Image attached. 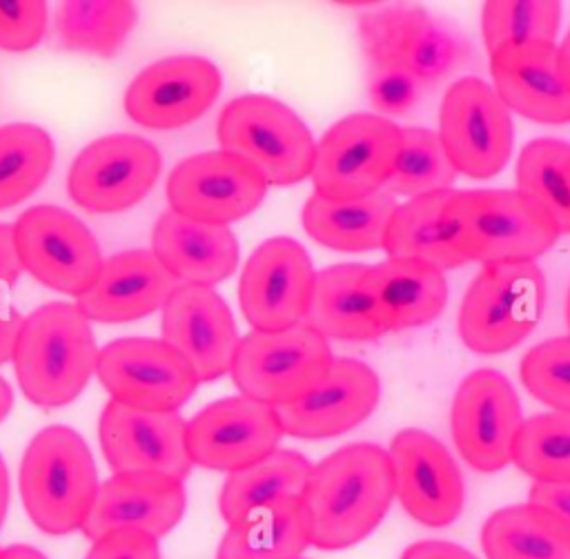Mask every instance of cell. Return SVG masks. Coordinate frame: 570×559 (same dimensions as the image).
<instances>
[{
	"label": "cell",
	"instance_id": "obj_1",
	"mask_svg": "<svg viewBox=\"0 0 570 559\" xmlns=\"http://www.w3.org/2000/svg\"><path fill=\"white\" fill-rule=\"evenodd\" d=\"M394 499V470L376 443H350L312 465L301 501L309 546L343 550L365 539Z\"/></svg>",
	"mask_w": 570,
	"mask_h": 559
},
{
	"label": "cell",
	"instance_id": "obj_2",
	"mask_svg": "<svg viewBox=\"0 0 570 559\" xmlns=\"http://www.w3.org/2000/svg\"><path fill=\"white\" fill-rule=\"evenodd\" d=\"M13 370L22 394L40 408L71 403L96 372L98 345L76 303H47L24 316Z\"/></svg>",
	"mask_w": 570,
	"mask_h": 559
},
{
	"label": "cell",
	"instance_id": "obj_3",
	"mask_svg": "<svg viewBox=\"0 0 570 559\" xmlns=\"http://www.w3.org/2000/svg\"><path fill=\"white\" fill-rule=\"evenodd\" d=\"M448 216L468 263H534L561 236L554 218L519 189H452Z\"/></svg>",
	"mask_w": 570,
	"mask_h": 559
},
{
	"label": "cell",
	"instance_id": "obj_4",
	"mask_svg": "<svg viewBox=\"0 0 570 559\" xmlns=\"http://www.w3.org/2000/svg\"><path fill=\"white\" fill-rule=\"evenodd\" d=\"M98 470L85 439L67 425L42 428L20 463V497L47 535L80 530L98 492Z\"/></svg>",
	"mask_w": 570,
	"mask_h": 559
},
{
	"label": "cell",
	"instance_id": "obj_5",
	"mask_svg": "<svg viewBox=\"0 0 570 559\" xmlns=\"http://www.w3.org/2000/svg\"><path fill=\"white\" fill-rule=\"evenodd\" d=\"M361 47L372 67H396L432 87L474 58L456 22L416 4H387L358 20Z\"/></svg>",
	"mask_w": 570,
	"mask_h": 559
},
{
	"label": "cell",
	"instance_id": "obj_6",
	"mask_svg": "<svg viewBox=\"0 0 570 559\" xmlns=\"http://www.w3.org/2000/svg\"><path fill=\"white\" fill-rule=\"evenodd\" d=\"M220 149L247 160L267 185H296L309 178L316 140L285 102L265 94L229 100L218 116Z\"/></svg>",
	"mask_w": 570,
	"mask_h": 559
},
{
	"label": "cell",
	"instance_id": "obj_7",
	"mask_svg": "<svg viewBox=\"0 0 570 559\" xmlns=\"http://www.w3.org/2000/svg\"><path fill=\"white\" fill-rule=\"evenodd\" d=\"M546 303V276L537 263L483 265L459 310V336L476 354H501L537 325Z\"/></svg>",
	"mask_w": 570,
	"mask_h": 559
},
{
	"label": "cell",
	"instance_id": "obj_8",
	"mask_svg": "<svg viewBox=\"0 0 570 559\" xmlns=\"http://www.w3.org/2000/svg\"><path fill=\"white\" fill-rule=\"evenodd\" d=\"M332 361L330 341L307 323H298L276 332L252 330L245 334L229 374L243 396L283 408L309 394Z\"/></svg>",
	"mask_w": 570,
	"mask_h": 559
},
{
	"label": "cell",
	"instance_id": "obj_9",
	"mask_svg": "<svg viewBox=\"0 0 570 559\" xmlns=\"http://www.w3.org/2000/svg\"><path fill=\"white\" fill-rule=\"evenodd\" d=\"M401 149V127L379 114H350L316 143L314 194L352 200L376 194L392 176Z\"/></svg>",
	"mask_w": 570,
	"mask_h": 559
},
{
	"label": "cell",
	"instance_id": "obj_10",
	"mask_svg": "<svg viewBox=\"0 0 570 559\" xmlns=\"http://www.w3.org/2000/svg\"><path fill=\"white\" fill-rule=\"evenodd\" d=\"M436 134L456 174L474 180L497 176L512 154V114L479 76H461L448 87Z\"/></svg>",
	"mask_w": 570,
	"mask_h": 559
},
{
	"label": "cell",
	"instance_id": "obj_11",
	"mask_svg": "<svg viewBox=\"0 0 570 559\" xmlns=\"http://www.w3.org/2000/svg\"><path fill=\"white\" fill-rule=\"evenodd\" d=\"M11 227L22 269L42 285L78 298L96 283L102 269L98 241L71 212L36 205Z\"/></svg>",
	"mask_w": 570,
	"mask_h": 559
},
{
	"label": "cell",
	"instance_id": "obj_12",
	"mask_svg": "<svg viewBox=\"0 0 570 559\" xmlns=\"http://www.w3.org/2000/svg\"><path fill=\"white\" fill-rule=\"evenodd\" d=\"M96 376L111 401L151 412H178L200 383L183 354L145 336L116 339L98 350Z\"/></svg>",
	"mask_w": 570,
	"mask_h": 559
},
{
	"label": "cell",
	"instance_id": "obj_13",
	"mask_svg": "<svg viewBox=\"0 0 570 559\" xmlns=\"http://www.w3.org/2000/svg\"><path fill=\"white\" fill-rule=\"evenodd\" d=\"M314 281L316 269L307 249L289 236H272L243 267L238 283L243 316L258 332L305 323Z\"/></svg>",
	"mask_w": 570,
	"mask_h": 559
},
{
	"label": "cell",
	"instance_id": "obj_14",
	"mask_svg": "<svg viewBox=\"0 0 570 559\" xmlns=\"http://www.w3.org/2000/svg\"><path fill=\"white\" fill-rule=\"evenodd\" d=\"M521 423L519 396L501 372L481 367L459 383L450 408V428L456 450L474 470L497 472L512 463Z\"/></svg>",
	"mask_w": 570,
	"mask_h": 559
},
{
	"label": "cell",
	"instance_id": "obj_15",
	"mask_svg": "<svg viewBox=\"0 0 570 559\" xmlns=\"http://www.w3.org/2000/svg\"><path fill=\"white\" fill-rule=\"evenodd\" d=\"M163 167L154 143L136 134H109L87 145L71 163L67 189L85 209L122 212L147 196Z\"/></svg>",
	"mask_w": 570,
	"mask_h": 559
},
{
	"label": "cell",
	"instance_id": "obj_16",
	"mask_svg": "<svg viewBox=\"0 0 570 559\" xmlns=\"http://www.w3.org/2000/svg\"><path fill=\"white\" fill-rule=\"evenodd\" d=\"M267 183L240 156L214 149L180 160L167 180L176 214L191 220L229 225L252 214L267 194Z\"/></svg>",
	"mask_w": 570,
	"mask_h": 559
},
{
	"label": "cell",
	"instance_id": "obj_17",
	"mask_svg": "<svg viewBox=\"0 0 570 559\" xmlns=\"http://www.w3.org/2000/svg\"><path fill=\"white\" fill-rule=\"evenodd\" d=\"M281 437L276 408L243 394L205 405L185 432L191 463L227 474L278 450Z\"/></svg>",
	"mask_w": 570,
	"mask_h": 559
},
{
	"label": "cell",
	"instance_id": "obj_18",
	"mask_svg": "<svg viewBox=\"0 0 570 559\" xmlns=\"http://www.w3.org/2000/svg\"><path fill=\"white\" fill-rule=\"evenodd\" d=\"M394 497L403 510L430 528L450 526L463 510L465 486L450 450L430 432L405 428L390 443Z\"/></svg>",
	"mask_w": 570,
	"mask_h": 559
},
{
	"label": "cell",
	"instance_id": "obj_19",
	"mask_svg": "<svg viewBox=\"0 0 570 559\" xmlns=\"http://www.w3.org/2000/svg\"><path fill=\"white\" fill-rule=\"evenodd\" d=\"M187 421L178 412H151L109 401L100 414L102 454L114 470L154 472L185 481L191 470L187 452Z\"/></svg>",
	"mask_w": 570,
	"mask_h": 559
},
{
	"label": "cell",
	"instance_id": "obj_20",
	"mask_svg": "<svg viewBox=\"0 0 570 559\" xmlns=\"http://www.w3.org/2000/svg\"><path fill=\"white\" fill-rule=\"evenodd\" d=\"M220 85V71L212 60L169 56L151 62L129 82L125 111L147 129H178L212 107Z\"/></svg>",
	"mask_w": 570,
	"mask_h": 559
},
{
	"label": "cell",
	"instance_id": "obj_21",
	"mask_svg": "<svg viewBox=\"0 0 570 559\" xmlns=\"http://www.w3.org/2000/svg\"><path fill=\"white\" fill-rule=\"evenodd\" d=\"M163 341L183 354L198 381H216L232 370L240 339L214 287L178 285L163 305Z\"/></svg>",
	"mask_w": 570,
	"mask_h": 559
},
{
	"label": "cell",
	"instance_id": "obj_22",
	"mask_svg": "<svg viewBox=\"0 0 570 559\" xmlns=\"http://www.w3.org/2000/svg\"><path fill=\"white\" fill-rule=\"evenodd\" d=\"M381 399L376 372L352 356H334L323 381L303 399L276 408L283 434L330 439L363 423Z\"/></svg>",
	"mask_w": 570,
	"mask_h": 559
},
{
	"label": "cell",
	"instance_id": "obj_23",
	"mask_svg": "<svg viewBox=\"0 0 570 559\" xmlns=\"http://www.w3.org/2000/svg\"><path fill=\"white\" fill-rule=\"evenodd\" d=\"M185 506L183 481L154 472H122L98 486L80 530L91 541L125 528L142 530L158 539L178 526Z\"/></svg>",
	"mask_w": 570,
	"mask_h": 559
},
{
	"label": "cell",
	"instance_id": "obj_24",
	"mask_svg": "<svg viewBox=\"0 0 570 559\" xmlns=\"http://www.w3.org/2000/svg\"><path fill=\"white\" fill-rule=\"evenodd\" d=\"M492 87L510 111L534 122H570V89L557 69L554 42L505 45L490 53Z\"/></svg>",
	"mask_w": 570,
	"mask_h": 559
},
{
	"label": "cell",
	"instance_id": "obj_25",
	"mask_svg": "<svg viewBox=\"0 0 570 559\" xmlns=\"http://www.w3.org/2000/svg\"><path fill=\"white\" fill-rule=\"evenodd\" d=\"M178 285L154 252H118L102 261L96 283L76 298V307L89 321L127 323L160 310Z\"/></svg>",
	"mask_w": 570,
	"mask_h": 559
},
{
	"label": "cell",
	"instance_id": "obj_26",
	"mask_svg": "<svg viewBox=\"0 0 570 559\" xmlns=\"http://www.w3.org/2000/svg\"><path fill=\"white\" fill-rule=\"evenodd\" d=\"M154 256L180 285L212 287L238 265V241L227 225L191 220L167 209L154 225Z\"/></svg>",
	"mask_w": 570,
	"mask_h": 559
},
{
	"label": "cell",
	"instance_id": "obj_27",
	"mask_svg": "<svg viewBox=\"0 0 570 559\" xmlns=\"http://www.w3.org/2000/svg\"><path fill=\"white\" fill-rule=\"evenodd\" d=\"M363 287L387 332L432 323L448 303V283L436 267L412 258H385L365 265Z\"/></svg>",
	"mask_w": 570,
	"mask_h": 559
},
{
	"label": "cell",
	"instance_id": "obj_28",
	"mask_svg": "<svg viewBox=\"0 0 570 559\" xmlns=\"http://www.w3.org/2000/svg\"><path fill=\"white\" fill-rule=\"evenodd\" d=\"M365 265L336 263L316 272L305 323L325 339L372 341L387 330L363 287Z\"/></svg>",
	"mask_w": 570,
	"mask_h": 559
},
{
	"label": "cell",
	"instance_id": "obj_29",
	"mask_svg": "<svg viewBox=\"0 0 570 559\" xmlns=\"http://www.w3.org/2000/svg\"><path fill=\"white\" fill-rule=\"evenodd\" d=\"M450 196L452 189H445L396 205L383 238L387 258L421 261L439 272L465 265L468 261L456 247L454 225L448 216Z\"/></svg>",
	"mask_w": 570,
	"mask_h": 559
},
{
	"label": "cell",
	"instance_id": "obj_30",
	"mask_svg": "<svg viewBox=\"0 0 570 559\" xmlns=\"http://www.w3.org/2000/svg\"><path fill=\"white\" fill-rule=\"evenodd\" d=\"M396 196L381 189L365 198L330 200L312 194L303 205V227L321 245L336 252L383 249L390 216L396 209Z\"/></svg>",
	"mask_w": 570,
	"mask_h": 559
},
{
	"label": "cell",
	"instance_id": "obj_31",
	"mask_svg": "<svg viewBox=\"0 0 570 559\" xmlns=\"http://www.w3.org/2000/svg\"><path fill=\"white\" fill-rule=\"evenodd\" d=\"M309 526L301 497L278 499L227 526L216 559H301Z\"/></svg>",
	"mask_w": 570,
	"mask_h": 559
},
{
	"label": "cell",
	"instance_id": "obj_32",
	"mask_svg": "<svg viewBox=\"0 0 570 559\" xmlns=\"http://www.w3.org/2000/svg\"><path fill=\"white\" fill-rule=\"evenodd\" d=\"M488 559H570V528L537 503H517L492 512L481 528Z\"/></svg>",
	"mask_w": 570,
	"mask_h": 559
},
{
	"label": "cell",
	"instance_id": "obj_33",
	"mask_svg": "<svg viewBox=\"0 0 570 559\" xmlns=\"http://www.w3.org/2000/svg\"><path fill=\"white\" fill-rule=\"evenodd\" d=\"M309 472L312 463L301 452L274 450L265 459L227 474L218 510L227 526H232L278 499L301 497Z\"/></svg>",
	"mask_w": 570,
	"mask_h": 559
},
{
	"label": "cell",
	"instance_id": "obj_34",
	"mask_svg": "<svg viewBox=\"0 0 570 559\" xmlns=\"http://www.w3.org/2000/svg\"><path fill=\"white\" fill-rule=\"evenodd\" d=\"M134 2H62L53 13L56 45L111 58L136 24Z\"/></svg>",
	"mask_w": 570,
	"mask_h": 559
},
{
	"label": "cell",
	"instance_id": "obj_35",
	"mask_svg": "<svg viewBox=\"0 0 570 559\" xmlns=\"http://www.w3.org/2000/svg\"><path fill=\"white\" fill-rule=\"evenodd\" d=\"M517 189L537 200L570 234V143L559 138L530 140L517 160Z\"/></svg>",
	"mask_w": 570,
	"mask_h": 559
},
{
	"label": "cell",
	"instance_id": "obj_36",
	"mask_svg": "<svg viewBox=\"0 0 570 559\" xmlns=\"http://www.w3.org/2000/svg\"><path fill=\"white\" fill-rule=\"evenodd\" d=\"M53 154L51 136L38 125L0 127V209L22 203L45 183Z\"/></svg>",
	"mask_w": 570,
	"mask_h": 559
},
{
	"label": "cell",
	"instance_id": "obj_37",
	"mask_svg": "<svg viewBox=\"0 0 570 559\" xmlns=\"http://www.w3.org/2000/svg\"><path fill=\"white\" fill-rule=\"evenodd\" d=\"M456 169L452 167L445 147L436 131L425 127H403L401 149L385 183V192L392 196H425L434 192L452 189Z\"/></svg>",
	"mask_w": 570,
	"mask_h": 559
},
{
	"label": "cell",
	"instance_id": "obj_38",
	"mask_svg": "<svg viewBox=\"0 0 570 559\" xmlns=\"http://www.w3.org/2000/svg\"><path fill=\"white\" fill-rule=\"evenodd\" d=\"M512 463L534 481H570V412L523 419L512 445Z\"/></svg>",
	"mask_w": 570,
	"mask_h": 559
},
{
	"label": "cell",
	"instance_id": "obj_39",
	"mask_svg": "<svg viewBox=\"0 0 570 559\" xmlns=\"http://www.w3.org/2000/svg\"><path fill=\"white\" fill-rule=\"evenodd\" d=\"M559 2H485L481 31L488 53L519 42H554L561 22Z\"/></svg>",
	"mask_w": 570,
	"mask_h": 559
},
{
	"label": "cell",
	"instance_id": "obj_40",
	"mask_svg": "<svg viewBox=\"0 0 570 559\" xmlns=\"http://www.w3.org/2000/svg\"><path fill=\"white\" fill-rule=\"evenodd\" d=\"M523 388L554 412H570V334L537 343L519 365Z\"/></svg>",
	"mask_w": 570,
	"mask_h": 559
},
{
	"label": "cell",
	"instance_id": "obj_41",
	"mask_svg": "<svg viewBox=\"0 0 570 559\" xmlns=\"http://www.w3.org/2000/svg\"><path fill=\"white\" fill-rule=\"evenodd\" d=\"M47 2H0V49L27 51L47 31Z\"/></svg>",
	"mask_w": 570,
	"mask_h": 559
},
{
	"label": "cell",
	"instance_id": "obj_42",
	"mask_svg": "<svg viewBox=\"0 0 570 559\" xmlns=\"http://www.w3.org/2000/svg\"><path fill=\"white\" fill-rule=\"evenodd\" d=\"M421 85L396 67H372L370 100L379 116L407 114L419 102Z\"/></svg>",
	"mask_w": 570,
	"mask_h": 559
},
{
	"label": "cell",
	"instance_id": "obj_43",
	"mask_svg": "<svg viewBox=\"0 0 570 559\" xmlns=\"http://www.w3.org/2000/svg\"><path fill=\"white\" fill-rule=\"evenodd\" d=\"M85 559H160L158 539L134 528L98 537Z\"/></svg>",
	"mask_w": 570,
	"mask_h": 559
},
{
	"label": "cell",
	"instance_id": "obj_44",
	"mask_svg": "<svg viewBox=\"0 0 570 559\" xmlns=\"http://www.w3.org/2000/svg\"><path fill=\"white\" fill-rule=\"evenodd\" d=\"M530 503H537L554 512L570 528V481H561V483L534 481V486L530 488Z\"/></svg>",
	"mask_w": 570,
	"mask_h": 559
},
{
	"label": "cell",
	"instance_id": "obj_45",
	"mask_svg": "<svg viewBox=\"0 0 570 559\" xmlns=\"http://www.w3.org/2000/svg\"><path fill=\"white\" fill-rule=\"evenodd\" d=\"M22 263L13 243V227L0 223V301L20 278Z\"/></svg>",
	"mask_w": 570,
	"mask_h": 559
},
{
	"label": "cell",
	"instance_id": "obj_46",
	"mask_svg": "<svg viewBox=\"0 0 570 559\" xmlns=\"http://www.w3.org/2000/svg\"><path fill=\"white\" fill-rule=\"evenodd\" d=\"M401 559H479V557L452 541L428 539V541H416L407 546Z\"/></svg>",
	"mask_w": 570,
	"mask_h": 559
},
{
	"label": "cell",
	"instance_id": "obj_47",
	"mask_svg": "<svg viewBox=\"0 0 570 559\" xmlns=\"http://www.w3.org/2000/svg\"><path fill=\"white\" fill-rule=\"evenodd\" d=\"M24 316H20L13 307L0 305V365L13 359V347L20 334Z\"/></svg>",
	"mask_w": 570,
	"mask_h": 559
},
{
	"label": "cell",
	"instance_id": "obj_48",
	"mask_svg": "<svg viewBox=\"0 0 570 559\" xmlns=\"http://www.w3.org/2000/svg\"><path fill=\"white\" fill-rule=\"evenodd\" d=\"M557 69H559L563 85L570 89V29H568L566 38L561 40V45L557 47Z\"/></svg>",
	"mask_w": 570,
	"mask_h": 559
},
{
	"label": "cell",
	"instance_id": "obj_49",
	"mask_svg": "<svg viewBox=\"0 0 570 559\" xmlns=\"http://www.w3.org/2000/svg\"><path fill=\"white\" fill-rule=\"evenodd\" d=\"M0 559H47V557L31 546H7L0 550Z\"/></svg>",
	"mask_w": 570,
	"mask_h": 559
},
{
	"label": "cell",
	"instance_id": "obj_50",
	"mask_svg": "<svg viewBox=\"0 0 570 559\" xmlns=\"http://www.w3.org/2000/svg\"><path fill=\"white\" fill-rule=\"evenodd\" d=\"M7 506H9V472H7L4 459L0 454V528L7 517Z\"/></svg>",
	"mask_w": 570,
	"mask_h": 559
},
{
	"label": "cell",
	"instance_id": "obj_51",
	"mask_svg": "<svg viewBox=\"0 0 570 559\" xmlns=\"http://www.w3.org/2000/svg\"><path fill=\"white\" fill-rule=\"evenodd\" d=\"M11 405H13V392H11V385L0 376V421L7 419V414L11 412Z\"/></svg>",
	"mask_w": 570,
	"mask_h": 559
},
{
	"label": "cell",
	"instance_id": "obj_52",
	"mask_svg": "<svg viewBox=\"0 0 570 559\" xmlns=\"http://www.w3.org/2000/svg\"><path fill=\"white\" fill-rule=\"evenodd\" d=\"M566 323H568V330H570V290H568V298H566Z\"/></svg>",
	"mask_w": 570,
	"mask_h": 559
},
{
	"label": "cell",
	"instance_id": "obj_53",
	"mask_svg": "<svg viewBox=\"0 0 570 559\" xmlns=\"http://www.w3.org/2000/svg\"><path fill=\"white\" fill-rule=\"evenodd\" d=\"M301 559H303V557H301Z\"/></svg>",
	"mask_w": 570,
	"mask_h": 559
}]
</instances>
